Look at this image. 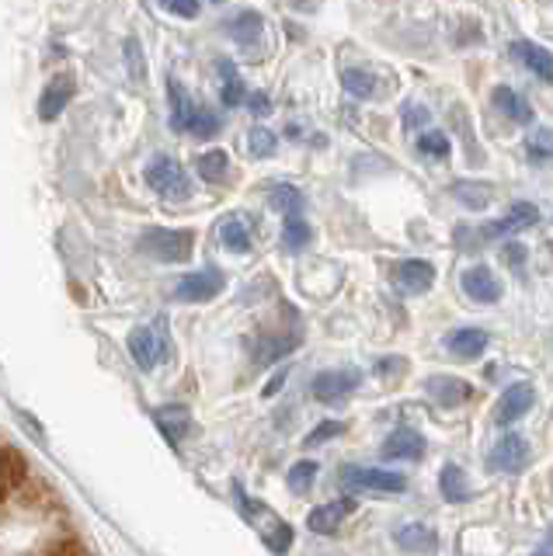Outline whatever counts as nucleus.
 <instances>
[{
    "label": "nucleus",
    "mask_w": 553,
    "mask_h": 556,
    "mask_svg": "<svg viewBox=\"0 0 553 556\" xmlns=\"http://www.w3.org/2000/svg\"><path fill=\"white\" fill-rule=\"evenodd\" d=\"M379 452H384V459H422L425 456V434L411 431V428H397Z\"/></svg>",
    "instance_id": "15"
},
{
    "label": "nucleus",
    "mask_w": 553,
    "mask_h": 556,
    "mask_svg": "<svg viewBox=\"0 0 553 556\" xmlns=\"http://www.w3.org/2000/svg\"><path fill=\"white\" fill-rule=\"evenodd\" d=\"M234 497H237V504H240V511H244L248 526H254L257 532H262L265 546H268L275 556L289 553V546H292V526H286V521H282L279 515H275L272 508H265L262 501H251L240 483L234 486Z\"/></svg>",
    "instance_id": "2"
},
{
    "label": "nucleus",
    "mask_w": 553,
    "mask_h": 556,
    "mask_svg": "<svg viewBox=\"0 0 553 556\" xmlns=\"http://www.w3.org/2000/svg\"><path fill=\"white\" fill-rule=\"evenodd\" d=\"M297 344H300V330H292V334L262 338V341H257V355H254V365H268V362H275V358H282V355H289Z\"/></svg>",
    "instance_id": "27"
},
{
    "label": "nucleus",
    "mask_w": 553,
    "mask_h": 556,
    "mask_svg": "<svg viewBox=\"0 0 553 556\" xmlns=\"http://www.w3.org/2000/svg\"><path fill=\"white\" fill-rule=\"evenodd\" d=\"M140 251L150 254L153 261L181 265V261H188L196 251V233L192 230H147L140 237Z\"/></svg>",
    "instance_id": "4"
},
{
    "label": "nucleus",
    "mask_w": 553,
    "mask_h": 556,
    "mask_svg": "<svg viewBox=\"0 0 553 556\" xmlns=\"http://www.w3.org/2000/svg\"><path fill=\"white\" fill-rule=\"evenodd\" d=\"M512 56L523 63L529 74H536L540 80H553V56L543 49V46H536V42H515L512 46Z\"/></svg>",
    "instance_id": "17"
},
{
    "label": "nucleus",
    "mask_w": 553,
    "mask_h": 556,
    "mask_svg": "<svg viewBox=\"0 0 553 556\" xmlns=\"http://www.w3.org/2000/svg\"><path fill=\"white\" fill-rule=\"evenodd\" d=\"M147 185L158 191L164 202H185L192 195V181H188L181 164L171 161V156H153L147 167Z\"/></svg>",
    "instance_id": "5"
},
{
    "label": "nucleus",
    "mask_w": 553,
    "mask_h": 556,
    "mask_svg": "<svg viewBox=\"0 0 553 556\" xmlns=\"http://www.w3.org/2000/svg\"><path fill=\"white\" fill-rule=\"evenodd\" d=\"M359 382H362L359 369H327V372H321L314 382H310V393H314L321 404H335V400L349 396Z\"/></svg>",
    "instance_id": "9"
},
{
    "label": "nucleus",
    "mask_w": 553,
    "mask_h": 556,
    "mask_svg": "<svg viewBox=\"0 0 553 556\" xmlns=\"http://www.w3.org/2000/svg\"><path fill=\"white\" fill-rule=\"evenodd\" d=\"M505 257H508V265L518 271V268H523V261H526V248H518V243H508V248H505Z\"/></svg>",
    "instance_id": "43"
},
{
    "label": "nucleus",
    "mask_w": 553,
    "mask_h": 556,
    "mask_svg": "<svg viewBox=\"0 0 553 556\" xmlns=\"http://www.w3.org/2000/svg\"><path fill=\"white\" fill-rule=\"evenodd\" d=\"M529 153L536 156V161H546V156H553V132L550 129H536L529 136Z\"/></svg>",
    "instance_id": "37"
},
{
    "label": "nucleus",
    "mask_w": 553,
    "mask_h": 556,
    "mask_svg": "<svg viewBox=\"0 0 553 556\" xmlns=\"http://www.w3.org/2000/svg\"><path fill=\"white\" fill-rule=\"evenodd\" d=\"M74 101V77L71 74H56L42 87V98H39V118L42 122H53L66 112V104Z\"/></svg>",
    "instance_id": "11"
},
{
    "label": "nucleus",
    "mask_w": 553,
    "mask_h": 556,
    "mask_svg": "<svg viewBox=\"0 0 553 556\" xmlns=\"http://www.w3.org/2000/svg\"><path fill=\"white\" fill-rule=\"evenodd\" d=\"M196 170L202 181L219 185V181H227V174H230V156L223 150H205L196 156Z\"/></svg>",
    "instance_id": "24"
},
{
    "label": "nucleus",
    "mask_w": 553,
    "mask_h": 556,
    "mask_svg": "<svg viewBox=\"0 0 553 556\" xmlns=\"http://www.w3.org/2000/svg\"><path fill=\"white\" fill-rule=\"evenodd\" d=\"M460 286L474 303H498L501 300V286H498V278H494V271L488 265L466 268L463 278H460Z\"/></svg>",
    "instance_id": "12"
},
{
    "label": "nucleus",
    "mask_w": 553,
    "mask_h": 556,
    "mask_svg": "<svg viewBox=\"0 0 553 556\" xmlns=\"http://www.w3.org/2000/svg\"><path fill=\"white\" fill-rule=\"evenodd\" d=\"M418 150H422L425 156H445V153H449V139H445L442 132H428V136L418 139Z\"/></svg>",
    "instance_id": "40"
},
{
    "label": "nucleus",
    "mask_w": 553,
    "mask_h": 556,
    "mask_svg": "<svg viewBox=\"0 0 553 556\" xmlns=\"http://www.w3.org/2000/svg\"><path fill=\"white\" fill-rule=\"evenodd\" d=\"M317 463L314 459H300V463H292V469H289V477H286V483H289V491L292 494H306L310 486H314V480H317Z\"/></svg>",
    "instance_id": "30"
},
{
    "label": "nucleus",
    "mask_w": 553,
    "mask_h": 556,
    "mask_svg": "<svg viewBox=\"0 0 553 556\" xmlns=\"http://www.w3.org/2000/svg\"><path fill=\"white\" fill-rule=\"evenodd\" d=\"M126 63H129V74H133V80H147V63H143V49H140V42L136 39H126Z\"/></svg>",
    "instance_id": "36"
},
{
    "label": "nucleus",
    "mask_w": 553,
    "mask_h": 556,
    "mask_svg": "<svg viewBox=\"0 0 553 556\" xmlns=\"http://www.w3.org/2000/svg\"><path fill=\"white\" fill-rule=\"evenodd\" d=\"M248 147H251V153L254 156H272L275 153V147H279V139H275V132L272 129H265V126H254L251 132H248Z\"/></svg>",
    "instance_id": "33"
},
{
    "label": "nucleus",
    "mask_w": 553,
    "mask_h": 556,
    "mask_svg": "<svg viewBox=\"0 0 553 556\" xmlns=\"http://www.w3.org/2000/svg\"><path fill=\"white\" fill-rule=\"evenodd\" d=\"M153 421L161 425V431L167 434V442H171V445H178V442L185 439V434H188V428H192V417H188V410L178 407V404L161 407L158 414H153Z\"/></svg>",
    "instance_id": "22"
},
{
    "label": "nucleus",
    "mask_w": 553,
    "mask_h": 556,
    "mask_svg": "<svg viewBox=\"0 0 553 556\" xmlns=\"http://www.w3.org/2000/svg\"><path fill=\"white\" fill-rule=\"evenodd\" d=\"M219 77H223V91H219V98H223V104L227 109H237V104H244L248 101V87L240 84V77H237V70H234V63L230 60H219Z\"/></svg>",
    "instance_id": "28"
},
{
    "label": "nucleus",
    "mask_w": 553,
    "mask_h": 556,
    "mask_svg": "<svg viewBox=\"0 0 553 556\" xmlns=\"http://www.w3.org/2000/svg\"><path fill=\"white\" fill-rule=\"evenodd\" d=\"M341 486L352 494H404L407 480L401 473H390V469H376V466H344L338 473Z\"/></svg>",
    "instance_id": "3"
},
{
    "label": "nucleus",
    "mask_w": 553,
    "mask_h": 556,
    "mask_svg": "<svg viewBox=\"0 0 553 556\" xmlns=\"http://www.w3.org/2000/svg\"><path fill=\"white\" fill-rule=\"evenodd\" d=\"M248 109H251V112H254L257 118H265V115L272 112V101H268L265 94H257V91H254V94L248 98Z\"/></svg>",
    "instance_id": "42"
},
{
    "label": "nucleus",
    "mask_w": 553,
    "mask_h": 556,
    "mask_svg": "<svg viewBox=\"0 0 553 556\" xmlns=\"http://www.w3.org/2000/svg\"><path fill=\"white\" fill-rule=\"evenodd\" d=\"M532 404H536V390L529 387V382H515V387H508L505 393H501L498 407H494V421H498V425H515V421H523Z\"/></svg>",
    "instance_id": "10"
},
{
    "label": "nucleus",
    "mask_w": 553,
    "mask_h": 556,
    "mask_svg": "<svg viewBox=\"0 0 553 556\" xmlns=\"http://www.w3.org/2000/svg\"><path fill=\"white\" fill-rule=\"evenodd\" d=\"M428 393L439 400L442 407H460L463 400H470V387H466L463 379H456V376H431L428 379Z\"/></svg>",
    "instance_id": "19"
},
{
    "label": "nucleus",
    "mask_w": 553,
    "mask_h": 556,
    "mask_svg": "<svg viewBox=\"0 0 553 556\" xmlns=\"http://www.w3.org/2000/svg\"><path fill=\"white\" fill-rule=\"evenodd\" d=\"M550 546H553V529H550Z\"/></svg>",
    "instance_id": "46"
},
{
    "label": "nucleus",
    "mask_w": 553,
    "mask_h": 556,
    "mask_svg": "<svg viewBox=\"0 0 553 556\" xmlns=\"http://www.w3.org/2000/svg\"><path fill=\"white\" fill-rule=\"evenodd\" d=\"M167 101H171V126L178 132H192L199 118V104L188 98V91L178 80H167Z\"/></svg>",
    "instance_id": "14"
},
{
    "label": "nucleus",
    "mask_w": 553,
    "mask_h": 556,
    "mask_svg": "<svg viewBox=\"0 0 553 556\" xmlns=\"http://www.w3.org/2000/svg\"><path fill=\"white\" fill-rule=\"evenodd\" d=\"M213 4H223V0H213Z\"/></svg>",
    "instance_id": "47"
},
{
    "label": "nucleus",
    "mask_w": 553,
    "mask_h": 556,
    "mask_svg": "<svg viewBox=\"0 0 553 556\" xmlns=\"http://www.w3.org/2000/svg\"><path fill=\"white\" fill-rule=\"evenodd\" d=\"M268 205L275 208V213L300 216V208H303V195H300V188H292V185H275V188L268 191Z\"/></svg>",
    "instance_id": "29"
},
{
    "label": "nucleus",
    "mask_w": 553,
    "mask_h": 556,
    "mask_svg": "<svg viewBox=\"0 0 553 556\" xmlns=\"http://www.w3.org/2000/svg\"><path fill=\"white\" fill-rule=\"evenodd\" d=\"M341 431H344V425H341V421H321L314 431L306 434V448H310V445H324V442H331L335 434H341Z\"/></svg>",
    "instance_id": "38"
},
{
    "label": "nucleus",
    "mask_w": 553,
    "mask_h": 556,
    "mask_svg": "<svg viewBox=\"0 0 553 556\" xmlns=\"http://www.w3.org/2000/svg\"><path fill=\"white\" fill-rule=\"evenodd\" d=\"M439 491L445 501H453V504H463V501H470L474 491H470V480H466V473L456 466V463H449L442 466V473H439Z\"/></svg>",
    "instance_id": "23"
},
{
    "label": "nucleus",
    "mask_w": 553,
    "mask_h": 556,
    "mask_svg": "<svg viewBox=\"0 0 553 556\" xmlns=\"http://www.w3.org/2000/svg\"><path fill=\"white\" fill-rule=\"evenodd\" d=\"M216 132H219V118H216L213 112L199 109V118H196V126H192V136H199V139H213Z\"/></svg>",
    "instance_id": "41"
},
{
    "label": "nucleus",
    "mask_w": 553,
    "mask_h": 556,
    "mask_svg": "<svg viewBox=\"0 0 553 556\" xmlns=\"http://www.w3.org/2000/svg\"><path fill=\"white\" fill-rule=\"evenodd\" d=\"M341 84L352 98H376V80L366 74V70H344Z\"/></svg>",
    "instance_id": "32"
},
{
    "label": "nucleus",
    "mask_w": 553,
    "mask_h": 556,
    "mask_svg": "<svg viewBox=\"0 0 553 556\" xmlns=\"http://www.w3.org/2000/svg\"><path fill=\"white\" fill-rule=\"evenodd\" d=\"M453 195L463 202V205H470V208H483V205H488L491 202V188L488 185H456L453 188Z\"/></svg>",
    "instance_id": "34"
},
{
    "label": "nucleus",
    "mask_w": 553,
    "mask_h": 556,
    "mask_svg": "<svg viewBox=\"0 0 553 556\" xmlns=\"http://www.w3.org/2000/svg\"><path fill=\"white\" fill-rule=\"evenodd\" d=\"M494 104H498V112H505V118L518 122V126H526V122L536 118L532 104L518 91H512V87H494Z\"/></svg>",
    "instance_id": "21"
},
{
    "label": "nucleus",
    "mask_w": 553,
    "mask_h": 556,
    "mask_svg": "<svg viewBox=\"0 0 553 556\" xmlns=\"http://www.w3.org/2000/svg\"><path fill=\"white\" fill-rule=\"evenodd\" d=\"M488 466L494 473H523L529 466V442L523 434H501L488 452Z\"/></svg>",
    "instance_id": "7"
},
{
    "label": "nucleus",
    "mask_w": 553,
    "mask_h": 556,
    "mask_svg": "<svg viewBox=\"0 0 553 556\" xmlns=\"http://www.w3.org/2000/svg\"><path fill=\"white\" fill-rule=\"evenodd\" d=\"M227 286V278H223V271L216 268H202V271H192V275H185L175 295L181 303H210L213 295H219V289Z\"/></svg>",
    "instance_id": "8"
},
{
    "label": "nucleus",
    "mask_w": 553,
    "mask_h": 556,
    "mask_svg": "<svg viewBox=\"0 0 553 556\" xmlns=\"http://www.w3.org/2000/svg\"><path fill=\"white\" fill-rule=\"evenodd\" d=\"M310 243V223H303L300 216H286L282 226V248L286 251H303Z\"/></svg>",
    "instance_id": "31"
},
{
    "label": "nucleus",
    "mask_w": 553,
    "mask_h": 556,
    "mask_svg": "<svg viewBox=\"0 0 553 556\" xmlns=\"http://www.w3.org/2000/svg\"><path fill=\"white\" fill-rule=\"evenodd\" d=\"M505 219L512 223V230H526V226L540 223V208H536L532 202H515Z\"/></svg>",
    "instance_id": "35"
},
{
    "label": "nucleus",
    "mask_w": 553,
    "mask_h": 556,
    "mask_svg": "<svg viewBox=\"0 0 553 556\" xmlns=\"http://www.w3.org/2000/svg\"><path fill=\"white\" fill-rule=\"evenodd\" d=\"M355 511V497H341V501H331V504H321V508L310 511L306 526L310 532H321V535H331L338 532V526L344 518H349Z\"/></svg>",
    "instance_id": "13"
},
{
    "label": "nucleus",
    "mask_w": 553,
    "mask_h": 556,
    "mask_svg": "<svg viewBox=\"0 0 553 556\" xmlns=\"http://www.w3.org/2000/svg\"><path fill=\"white\" fill-rule=\"evenodd\" d=\"M397 546L411 549V553H436L439 535L431 532L428 526H422V521H411V526L397 529Z\"/></svg>",
    "instance_id": "20"
},
{
    "label": "nucleus",
    "mask_w": 553,
    "mask_h": 556,
    "mask_svg": "<svg viewBox=\"0 0 553 556\" xmlns=\"http://www.w3.org/2000/svg\"><path fill=\"white\" fill-rule=\"evenodd\" d=\"M436 282V268L428 261H401L397 265V286H401L407 295H422Z\"/></svg>",
    "instance_id": "16"
},
{
    "label": "nucleus",
    "mask_w": 553,
    "mask_h": 556,
    "mask_svg": "<svg viewBox=\"0 0 553 556\" xmlns=\"http://www.w3.org/2000/svg\"><path fill=\"white\" fill-rule=\"evenodd\" d=\"M0 556H91L60 501L11 442L0 439Z\"/></svg>",
    "instance_id": "1"
},
{
    "label": "nucleus",
    "mask_w": 553,
    "mask_h": 556,
    "mask_svg": "<svg viewBox=\"0 0 553 556\" xmlns=\"http://www.w3.org/2000/svg\"><path fill=\"white\" fill-rule=\"evenodd\" d=\"M262 31H265V22H262V14H254V11H240L237 17H230V35H234V42L240 46H254L257 39H262Z\"/></svg>",
    "instance_id": "25"
},
{
    "label": "nucleus",
    "mask_w": 553,
    "mask_h": 556,
    "mask_svg": "<svg viewBox=\"0 0 553 556\" xmlns=\"http://www.w3.org/2000/svg\"><path fill=\"white\" fill-rule=\"evenodd\" d=\"M219 243H223V248H227L230 254H248V251H251V230L244 226V219H237V216L223 219V223H219Z\"/></svg>",
    "instance_id": "26"
},
{
    "label": "nucleus",
    "mask_w": 553,
    "mask_h": 556,
    "mask_svg": "<svg viewBox=\"0 0 553 556\" xmlns=\"http://www.w3.org/2000/svg\"><path fill=\"white\" fill-rule=\"evenodd\" d=\"M282 382H286V372H282V376H275V379L268 382V387H265V396H275V393H279V390H282Z\"/></svg>",
    "instance_id": "44"
},
{
    "label": "nucleus",
    "mask_w": 553,
    "mask_h": 556,
    "mask_svg": "<svg viewBox=\"0 0 553 556\" xmlns=\"http://www.w3.org/2000/svg\"><path fill=\"white\" fill-rule=\"evenodd\" d=\"M532 556H553V549H540V553H532Z\"/></svg>",
    "instance_id": "45"
},
{
    "label": "nucleus",
    "mask_w": 553,
    "mask_h": 556,
    "mask_svg": "<svg viewBox=\"0 0 553 556\" xmlns=\"http://www.w3.org/2000/svg\"><path fill=\"white\" fill-rule=\"evenodd\" d=\"M164 11H171L175 17H185V22H192L199 17V0H158Z\"/></svg>",
    "instance_id": "39"
},
{
    "label": "nucleus",
    "mask_w": 553,
    "mask_h": 556,
    "mask_svg": "<svg viewBox=\"0 0 553 556\" xmlns=\"http://www.w3.org/2000/svg\"><path fill=\"white\" fill-rule=\"evenodd\" d=\"M129 355L143 372H153L167 358V334L164 327H136L129 334Z\"/></svg>",
    "instance_id": "6"
},
{
    "label": "nucleus",
    "mask_w": 553,
    "mask_h": 556,
    "mask_svg": "<svg viewBox=\"0 0 553 556\" xmlns=\"http://www.w3.org/2000/svg\"><path fill=\"white\" fill-rule=\"evenodd\" d=\"M445 348L456 358H477L483 348H488V330H480V327H460V330H453V334L445 338Z\"/></svg>",
    "instance_id": "18"
}]
</instances>
